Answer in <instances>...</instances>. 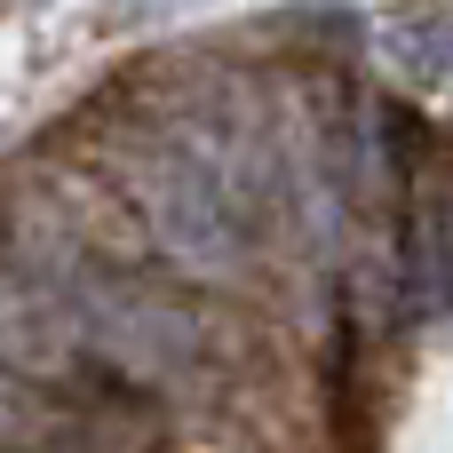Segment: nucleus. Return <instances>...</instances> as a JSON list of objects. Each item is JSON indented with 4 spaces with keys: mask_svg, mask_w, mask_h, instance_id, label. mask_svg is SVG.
Wrapping results in <instances>:
<instances>
[{
    "mask_svg": "<svg viewBox=\"0 0 453 453\" xmlns=\"http://www.w3.org/2000/svg\"><path fill=\"white\" fill-rule=\"evenodd\" d=\"M135 191H143V215H151V231L183 255V263H231L239 247H247V207H239V191H231V175L215 167V159H199V151H151L143 167H135Z\"/></svg>",
    "mask_w": 453,
    "mask_h": 453,
    "instance_id": "nucleus-1",
    "label": "nucleus"
},
{
    "mask_svg": "<svg viewBox=\"0 0 453 453\" xmlns=\"http://www.w3.org/2000/svg\"><path fill=\"white\" fill-rule=\"evenodd\" d=\"M64 311L80 319V334L96 342V358H111L119 374H183L191 350H199V326L191 311L159 303L151 287H127V279H72L64 287Z\"/></svg>",
    "mask_w": 453,
    "mask_h": 453,
    "instance_id": "nucleus-2",
    "label": "nucleus"
},
{
    "mask_svg": "<svg viewBox=\"0 0 453 453\" xmlns=\"http://www.w3.org/2000/svg\"><path fill=\"white\" fill-rule=\"evenodd\" d=\"M32 438H40V406H32V390L16 374H0V453L32 446Z\"/></svg>",
    "mask_w": 453,
    "mask_h": 453,
    "instance_id": "nucleus-3",
    "label": "nucleus"
}]
</instances>
